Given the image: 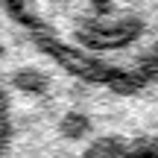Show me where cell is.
Here are the masks:
<instances>
[{
	"instance_id": "6da1fadb",
	"label": "cell",
	"mask_w": 158,
	"mask_h": 158,
	"mask_svg": "<svg viewBox=\"0 0 158 158\" xmlns=\"http://www.w3.org/2000/svg\"><path fill=\"white\" fill-rule=\"evenodd\" d=\"M0 158H158V100L85 70L0 0Z\"/></svg>"
},
{
	"instance_id": "7a4b0ae2",
	"label": "cell",
	"mask_w": 158,
	"mask_h": 158,
	"mask_svg": "<svg viewBox=\"0 0 158 158\" xmlns=\"http://www.w3.org/2000/svg\"><path fill=\"white\" fill-rule=\"evenodd\" d=\"M76 64L117 82H141L158 64V0H12Z\"/></svg>"
},
{
	"instance_id": "3957f363",
	"label": "cell",
	"mask_w": 158,
	"mask_h": 158,
	"mask_svg": "<svg viewBox=\"0 0 158 158\" xmlns=\"http://www.w3.org/2000/svg\"><path fill=\"white\" fill-rule=\"evenodd\" d=\"M141 82H143V85H147V88H149V91H152V97H155V100H158V64H155V70H152V73H149V76H143V79H141Z\"/></svg>"
}]
</instances>
